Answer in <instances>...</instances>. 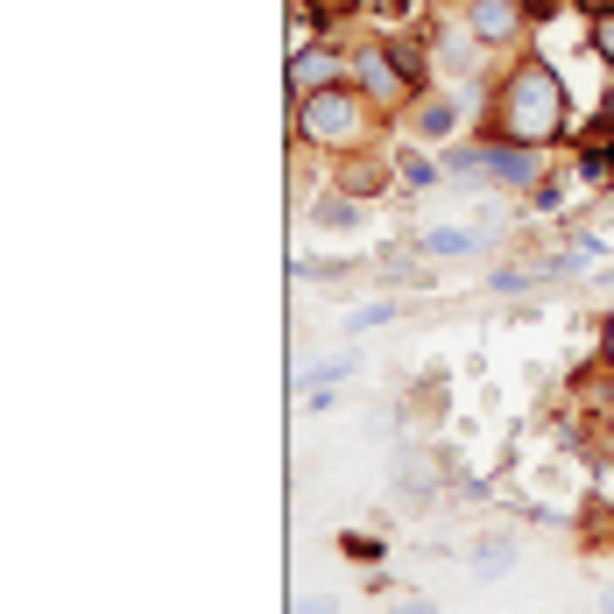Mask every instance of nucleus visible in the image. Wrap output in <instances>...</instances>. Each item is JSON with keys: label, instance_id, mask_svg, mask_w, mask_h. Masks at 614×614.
<instances>
[{"label": "nucleus", "instance_id": "obj_1", "mask_svg": "<svg viewBox=\"0 0 614 614\" xmlns=\"http://www.w3.org/2000/svg\"><path fill=\"white\" fill-rule=\"evenodd\" d=\"M487 134L522 142V148H551V142L573 134V99H565V79L544 57H522L502 79V93H494V107H487Z\"/></svg>", "mask_w": 614, "mask_h": 614}, {"label": "nucleus", "instance_id": "obj_2", "mask_svg": "<svg viewBox=\"0 0 614 614\" xmlns=\"http://www.w3.org/2000/svg\"><path fill=\"white\" fill-rule=\"evenodd\" d=\"M368 113H374V99L347 79V85H325V93L297 99V134L311 148H368Z\"/></svg>", "mask_w": 614, "mask_h": 614}, {"label": "nucleus", "instance_id": "obj_3", "mask_svg": "<svg viewBox=\"0 0 614 614\" xmlns=\"http://www.w3.org/2000/svg\"><path fill=\"white\" fill-rule=\"evenodd\" d=\"M453 170L467 177H487L502 191H544V148H522V142H502V134H481V142H459L453 148Z\"/></svg>", "mask_w": 614, "mask_h": 614}, {"label": "nucleus", "instance_id": "obj_4", "mask_svg": "<svg viewBox=\"0 0 614 614\" xmlns=\"http://www.w3.org/2000/svg\"><path fill=\"white\" fill-rule=\"evenodd\" d=\"M347 79L374 99V113H410L417 99H424V85H417L410 71L396 64V50H388V43H374V50H353Z\"/></svg>", "mask_w": 614, "mask_h": 614}, {"label": "nucleus", "instance_id": "obj_5", "mask_svg": "<svg viewBox=\"0 0 614 614\" xmlns=\"http://www.w3.org/2000/svg\"><path fill=\"white\" fill-rule=\"evenodd\" d=\"M388 184H402L396 177V156H368V148H347L333 170V191H347V198H388Z\"/></svg>", "mask_w": 614, "mask_h": 614}, {"label": "nucleus", "instance_id": "obj_6", "mask_svg": "<svg viewBox=\"0 0 614 614\" xmlns=\"http://www.w3.org/2000/svg\"><path fill=\"white\" fill-rule=\"evenodd\" d=\"M522 22H530V8H522V0H467V36L481 43V50H502V43H516Z\"/></svg>", "mask_w": 614, "mask_h": 614}, {"label": "nucleus", "instance_id": "obj_7", "mask_svg": "<svg viewBox=\"0 0 614 614\" xmlns=\"http://www.w3.org/2000/svg\"><path fill=\"white\" fill-rule=\"evenodd\" d=\"M347 64H353V57L325 50V43H318V50H297L290 57V93L311 99V93H325V85H347Z\"/></svg>", "mask_w": 614, "mask_h": 614}, {"label": "nucleus", "instance_id": "obj_8", "mask_svg": "<svg viewBox=\"0 0 614 614\" xmlns=\"http://www.w3.org/2000/svg\"><path fill=\"white\" fill-rule=\"evenodd\" d=\"M508 565H516V537H481V544H467V573L494 587V579H508Z\"/></svg>", "mask_w": 614, "mask_h": 614}, {"label": "nucleus", "instance_id": "obj_9", "mask_svg": "<svg viewBox=\"0 0 614 614\" xmlns=\"http://www.w3.org/2000/svg\"><path fill=\"white\" fill-rule=\"evenodd\" d=\"M410 134H417V142H445V134H459V107L438 99V93H424L410 107Z\"/></svg>", "mask_w": 614, "mask_h": 614}, {"label": "nucleus", "instance_id": "obj_10", "mask_svg": "<svg viewBox=\"0 0 614 614\" xmlns=\"http://www.w3.org/2000/svg\"><path fill=\"white\" fill-rule=\"evenodd\" d=\"M473 248H481V233H467V227H424L417 233L424 262H459V254H473Z\"/></svg>", "mask_w": 614, "mask_h": 614}, {"label": "nucleus", "instance_id": "obj_11", "mask_svg": "<svg viewBox=\"0 0 614 614\" xmlns=\"http://www.w3.org/2000/svg\"><path fill=\"white\" fill-rule=\"evenodd\" d=\"M396 177H402L410 191H438V184H453V170H445L438 156H424V148H402V156H396Z\"/></svg>", "mask_w": 614, "mask_h": 614}, {"label": "nucleus", "instance_id": "obj_12", "mask_svg": "<svg viewBox=\"0 0 614 614\" xmlns=\"http://www.w3.org/2000/svg\"><path fill=\"white\" fill-rule=\"evenodd\" d=\"M396 494L410 502V516H417V508H424L431 494H438V473H431V467H417V453H402V459H396Z\"/></svg>", "mask_w": 614, "mask_h": 614}, {"label": "nucleus", "instance_id": "obj_13", "mask_svg": "<svg viewBox=\"0 0 614 614\" xmlns=\"http://www.w3.org/2000/svg\"><path fill=\"white\" fill-rule=\"evenodd\" d=\"M353 368H361L353 353H333V361H318V368L297 374V388H339V382H353Z\"/></svg>", "mask_w": 614, "mask_h": 614}, {"label": "nucleus", "instance_id": "obj_14", "mask_svg": "<svg viewBox=\"0 0 614 614\" xmlns=\"http://www.w3.org/2000/svg\"><path fill=\"white\" fill-rule=\"evenodd\" d=\"M402 318V304H353L347 311V333L361 339V333H382V325H396Z\"/></svg>", "mask_w": 614, "mask_h": 614}, {"label": "nucleus", "instance_id": "obj_15", "mask_svg": "<svg viewBox=\"0 0 614 614\" xmlns=\"http://www.w3.org/2000/svg\"><path fill=\"white\" fill-rule=\"evenodd\" d=\"M579 177H587V184H614V148L607 142H579Z\"/></svg>", "mask_w": 614, "mask_h": 614}, {"label": "nucleus", "instance_id": "obj_16", "mask_svg": "<svg viewBox=\"0 0 614 614\" xmlns=\"http://www.w3.org/2000/svg\"><path fill=\"white\" fill-rule=\"evenodd\" d=\"M311 219H318V227H353V219H361V198L333 191V198H318V205H311Z\"/></svg>", "mask_w": 614, "mask_h": 614}, {"label": "nucleus", "instance_id": "obj_17", "mask_svg": "<svg viewBox=\"0 0 614 614\" xmlns=\"http://www.w3.org/2000/svg\"><path fill=\"white\" fill-rule=\"evenodd\" d=\"M587 43H593V57H607V64H614V8L607 14H587Z\"/></svg>", "mask_w": 614, "mask_h": 614}, {"label": "nucleus", "instance_id": "obj_18", "mask_svg": "<svg viewBox=\"0 0 614 614\" xmlns=\"http://www.w3.org/2000/svg\"><path fill=\"white\" fill-rule=\"evenodd\" d=\"M530 282H537L530 268H494V276H487V290H494V297H522Z\"/></svg>", "mask_w": 614, "mask_h": 614}, {"label": "nucleus", "instance_id": "obj_19", "mask_svg": "<svg viewBox=\"0 0 614 614\" xmlns=\"http://www.w3.org/2000/svg\"><path fill=\"white\" fill-rule=\"evenodd\" d=\"M382 614H438V601H431V593H388Z\"/></svg>", "mask_w": 614, "mask_h": 614}, {"label": "nucleus", "instance_id": "obj_20", "mask_svg": "<svg viewBox=\"0 0 614 614\" xmlns=\"http://www.w3.org/2000/svg\"><path fill=\"white\" fill-rule=\"evenodd\" d=\"M290 614H339V601H333V593H304Z\"/></svg>", "mask_w": 614, "mask_h": 614}, {"label": "nucleus", "instance_id": "obj_21", "mask_svg": "<svg viewBox=\"0 0 614 614\" xmlns=\"http://www.w3.org/2000/svg\"><path fill=\"white\" fill-rule=\"evenodd\" d=\"M522 8H530V14H537V22H544V14H551V8H558V0H522Z\"/></svg>", "mask_w": 614, "mask_h": 614}, {"label": "nucleus", "instance_id": "obj_22", "mask_svg": "<svg viewBox=\"0 0 614 614\" xmlns=\"http://www.w3.org/2000/svg\"><path fill=\"white\" fill-rule=\"evenodd\" d=\"M601 128H607V134H614V93H607V99H601Z\"/></svg>", "mask_w": 614, "mask_h": 614}, {"label": "nucleus", "instance_id": "obj_23", "mask_svg": "<svg viewBox=\"0 0 614 614\" xmlns=\"http://www.w3.org/2000/svg\"><path fill=\"white\" fill-rule=\"evenodd\" d=\"M579 8H587V14H607V8H614V0H579Z\"/></svg>", "mask_w": 614, "mask_h": 614}, {"label": "nucleus", "instance_id": "obj_24", "mask_svg": "<svg viewBox=\"0 0 614 614\" xmlns=\"http://www.w3.org/2000/svg\"><path fill=\"white\" fill-rule=\"evenodd\" d=\"M601 607H607V614H614V587H607V593H601Z\"/></svg>", "mask_w": 614, "mask_h": 614}]
</instances>
